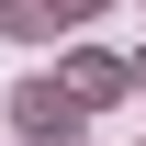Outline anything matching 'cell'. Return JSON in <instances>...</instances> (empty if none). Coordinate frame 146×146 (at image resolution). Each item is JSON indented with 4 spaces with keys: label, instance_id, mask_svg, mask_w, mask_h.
Returning a JSON list of instances; mask_svg holds the SVG:
<instances>
[{
    "label": "cell",
    "instance_id": "6da1fadb",
    "mask_svg": "<svg viewBox=\"0 0 146 146\" xmlns=\"http://www.w3.org/2000/svg\"><path fill=\"white\" fill-rule=\"evenodd\" d=\"M11 124L34 146H68L79 135V90H56V79H34V90H11Z\"/></svg>",
    "mask_w": 146,
    "mask_h": 146
},
{
    "label": "cell",
    "instance_id": "7a4b0ae2",
    "mask_svg": "<svg viewBox=\"0 0 146 146\" xmlns=\"http://www.w3.org/2000/svg\"><path fill=\"white\" fill-rule=\"evenodd\" d=\"M56 23H79V11H68V0H0V34H34V45H45V34H56Z\"/></svg>",
    "mask_w": 146,
    "mask_h": 146
},
{
    "label": "cell",
    "instance_id": "3957f363",
    "mask_svg": "<svg viewBox=\"0 0 146 146\" xmlns=\"http://www.w3.org/2000/svg\"><path fill=\"white\" fill-rule=\"evenodd\" d=\"M135 79H146V68H135Z\"/></svg>",
    "mask_w": 146,
    "mask_h": 146
}]
</instances>
